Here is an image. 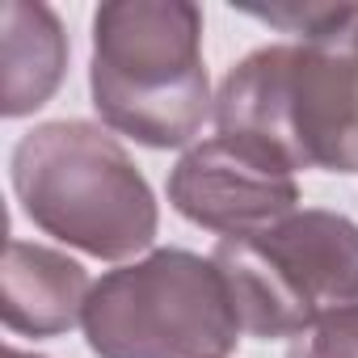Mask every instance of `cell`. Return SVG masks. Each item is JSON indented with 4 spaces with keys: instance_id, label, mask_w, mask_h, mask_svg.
Instances as JSON below:
<instances>
[{
    "instance_id": "cell-6",
    "label": "cell",
    "mask_w": 358,
    "mask_h": 358,
    "mask_svg": "<svg viewBox=\"0 0 358 358\" xmlns=\"http://www.w3.org/2000/svg\"><path fill=\"white\" fill-rule=\"evenodd\" d=\"M169 203L177 215L228 241L295 215L299 182L274 148L245 135H211L173 164Z\"/></svg>"
},
{
    "instance_id": "cell-4",
    "label": "cell",
    "mask_w": 358,
    "mask_h": 358,
    "mask_svg": "<svg viewBox=\"0 0 358 358\" xmlns=\"http://www.w3.org/2000/svg\"><path fill=\"white\" fill-rule=\"evenodd\" d=\"M245 337L211 257L156 249L93 282L85 341L97 358H228Z\"/></svg>"
},
{
    "instance_id": "cell-3",
    "label": "cell",
    "mask_w": 358,
    "mask_h": 358,
    "mask_svg": "<svg viewBox=\"0 0 358 358\" xmlns=\"http://www.w3.org/2000/svg\"><path fill=\"white\" fill-rule=\"evenodd\" d=\"M215 127L274 148L291 169L358 173V22L337 43L245 55L215 93Z\"/></svg>"
},
{
    "instance_id": "cell-9",
    "label": "cell",
    "mask_w": 358,
    "mask_h": 358,
    "mask_svg": "<svg viewBox=\"0 0 358 358\" xmlns=\"http://www.w3.org/2000/svg\"><path fill=\"white\" fill-rule=\"evenodd\" d=\"M287 358H358V303H345L299 333Z\"/></svg>"
},
{
    "instance_id": "cell-8",
    "label": "cell",
    "mask_w": 358,
    "mask_h": 358,
    "mask_svg": "<svg viewBox=\"0 0 358 358\" xmlns=\"http://www.w3.org/2000/svg\"><path fill=\"white\" fill-rule=\"evenodd\" d=\"M68 72V34L47 5H0V114L26 118L43 110Z\"/></svg>"
},
{
    "instance_id": "cell-7",
    "label": "cell",
    "mask_w": 358,
    "mask_h": 358,
    "mask_svg": "<svg viewBox=\"0 0 358 358\" xmlns=\"http://www.w3.org/2000/svg\"><path fill=\"white\" fill-rule=\"evenodd\" d=\"M93 282L80 262L59 249L9 241L5 270H0V316L9 333L26 337H59L85 324Z\"/></svg>"
},
{
    "instance_id": "cell-10",
    "label": "cell",
    "mask_w": 358,
    "mask_h": 358,
    "mask_svg": "<svg viewBox=\"0 0 358 358\" xmlns=\"http://www.w3.org/2000/svg\"><path fill=\"white\" fill-rule=\"evenodd\" d=\"M5 358H38V354H26V350H13V345H9V350H5Z\"/></svg>"
},
{
    "instance_id": "cell-5",
    "label": "cell",
    "mask_w": 358,
    "mask_h": 358,
    "mask_svg": "<svg viewBox=\"0 0 358 358\" xmlns=\"http://www.w3.org/2000/svg\"><path fill=\"white\" fill-rule=\"evenodd\" d=\"M245 337H299L358 303V224L337 211H295L274 228L215 245Z\"/></svg>"
},
{
    "instance_id": "cell-1",
    "label": "cell",
    "mask_w": 358,
    "mask_h": 358,
    "mask_svg": "<svg viewBox=\"0 0 358 358\" xmlns=\"http://www.w3.org/2000/svg\"><path fill=\"white\" fill-rule=\"evenodd\" d=\"M89 93L101 122L143 148H186L215 97L203 9L190 0H110L93 13Z\"/></svg>"
},
{
    "instance_id": "cell-2",
    "label": "cell",
    "mask_w": 358,
    "mask_h": 358,
    "mask_svg": "<svg viewBox=\"0 0 358 358\" xmlns=\"http://www.w3.org/2000/svg\"><path fill=\"white\" fill-rule=\"evenodd\" d=\"M13 190L34 228L101 262L143 253L160 228L148 177L97 122L59 118L22 135Z\"/></svg>"
}]
</instances>
